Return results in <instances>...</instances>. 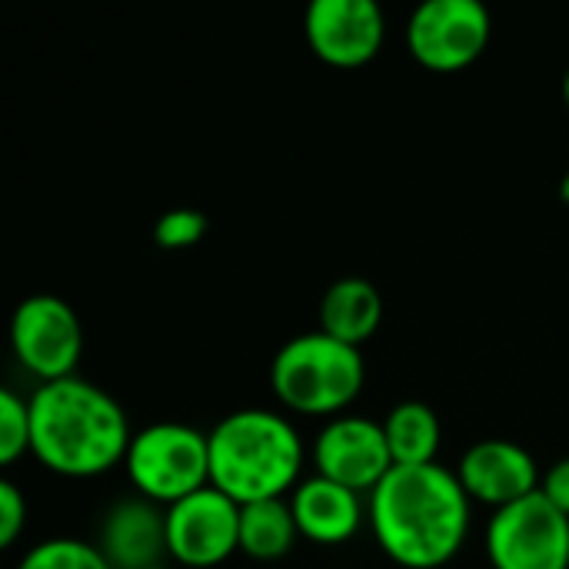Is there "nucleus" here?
Here are the masks:
<instances>
[{"mask_svg":"<svg viewBox=\"0 0 569 569\" xmlns=\"http://www.w3.org/2000/svg\"><path fill=\"white\" fill-rule=\"evenodd\" d=\"M493 20L480 0H423L407 20L413 60L437 73L477 63L490 43Z\"/></svg>","mask_w":569,"mask_h":569,"instance_id":"6e6552de","label":"nucleus"},{"mask_svg":"<svg viewBox=\"0 0 569 569\" xmlns=\"http://www.w3.org/2000/svg\"><path fill=\"white\" fill-rule=\"evenodd\" d=\"M300 540L290 500H260L240 507V553L257 563L283 560Z\"/></svg>","mask_w":569,"mask_h":569,"instance_id":"dca6fc26","label":"nucleus"},{"mask_svg":"<svg viewBox=\"0 0 569 569\" xmlns=\"http://www.w3.org/2000/svg\"><path fill=\"white\" fill-rule=\"evenodd\" d=\"M17 569H113L107 557L97 550V543L73 540V537H53L27 550V557Z\"/></svg>","mask_w":569,"mask_h":569,"instance_id":"a211bd4d","label":"nucleus"},{"mask_svg":"<svg viewBox=\"0 0 569 569\" xmlns=\"http://www.w3.org/2000/svg\"><path fill=\"white\" fill-rule=\"evenodd\" d=\"M97 550L113 569H160L167 557L163 510L143 497L117 500L100 523Z\"/></svg>","mask_w":569,"mask_h":569,"instance_id":"ddd939ff","label":"nucleus"},{"mask_svg":"<svg viewBox=\"0 0 569 569\" xmlns=\"http://www.w3.org/2000/svg\"><path fill=\"white\" fill-rule=\"evenodd\" d=\"M457 477L463 483V490L470 493V500H480L493 510L510 507L530 493L540 490V467L533 460V453L513 440H480L473 443L460 463H457Z\"/></svg>","mask_w":569,"mask_h":569,"instance_id":"f8f14e48","label":"nucleus"},{"mask_svg":"<svg viewBox=\"0 0 569 569\" xmlns=\"http://www.w3.org/2000/svg\"><path fill=\"white\" fill-rule=\"evenodd\" d=\"M540 493H543L557 510H563V513L569 517V457L557 460V463L543 473V480H540Z\"/></svg>","mask_w":569,"mask_h":569,"instance_id":"4be33fe9","label":"nucleus"},{"mask_svg":"<svg viewBox=\"0 0 569 569\" xmlns=\"http://www.w3.org/2000/svg\"><path fill=\"white\" fill-rule=\"evenodd\" d=\"M290 510H293L300 537L317 547H340L353 540L363 527L360 493L320 473L297 483V490L290 493Z\"/></svg>","mask_w":569,"mask_h":569,"instance_id":"4468645a","label":"nucleus"},{"mask_svg":"<svg viewBox=\"0 0 569 569\" xmlns=\"http://www.w3.org/2000/svg\"><path fill=\"white\" fill-rule=\"evenodd\" d=\"M23 453H30V400L3 387L0 390V463L10 467Z\"/></svg>","mask_w":569,"mask_h":569,"instance_id":"6ab92c4d","label":"nucleus"},{"mask_svg":"<svg viewBox=\"0 0 569 569\" xmlns=\"http://www.w3.org/2000/svg\"><path fill=\"white\" fill-rule=\"evenodd\" d=\"M167 557L187 569H213L240 550V503L213 483L163 510Z\"/></svg>","mask_w":569,"mask_h":569,"instance_id":"1a4fd4ad","label":"nucleus"},{"mask_svg":"<svg viewBox=\"0 0 569 569\" xmlns=\"http://www.w3.org/2000/svg\"><path fill=\"white\" fill-rule=\"evenodd\" d=\"M560 200H563V203H569V170L563 173V180H560Z\"/></svg>","mask_w":569,"mask_h":569,"instance_id":"5701e85b","label":"nucleus"},{"mask_svg":"<svg viewBox=\"0 0 569 569\" xmlns=\"http://www.w3.org/2000/svg\"><path fill=\"white\" fill-rule=\"evenodd\" d=\"M123 467L137 497L167 510L210 487V433L173 420L140 427Z\"/></svg>","mask_w":569,"mask_h":569,"instance_id":"39448f33","label":"nucleus"},{"mask_svg":"<svg viewBox=\"0 0 569 569\" xmlns=\"http://www.w3.org/2000/svg\"><path fill=\"white\" fill-rule=\"evenodd\" d=\"M313 463L317 473L350 487L357 493H373L383 477L397 467L390 457V443L383 423L343 413L333 417L313 440Z\"/></svg>","mask_w":569,"mask_h":569,"instance_id":"9b49d317","label":"nucleus"},{"mask_svg":"<svg viewBox=\"0 0 569 569\" xmlns=\"http://www.w3.org/2000/svg\"><path fill=\"white\" fill-rule=\"evenodd\" d=\"M30 453L60 477H97L127 460L123 407L83 377L40 383L30 397Z\"/></svg>","mask_w":569,"mask_h":569,"instance_id":"f03ea898","label":"nucleus"},{"mask_svg":"<svg viewBox=\"0 0 569 569\" xmlns=\"http://www.w3.org/2000/svg\"><path fill=\"white\" fill-rule=\"evenodd\" d=\"M27 527V497L13 480H0V547H13Z\"/></svg>","mask_w":569,"mask_h":569,"instance_id":"412c9836","label":"nucleus"},{"mask_svg":"<svg viewBox=\"0 0 569 569\" xmlns=\"http://www.w3.org/2000/svg\"><path fill=\"white\" fill-rule=\"evenodd\" d=\"M483 543L493 569H569V517L537 490L493 510Z\"/></svg>","mask_w":569,"mask_h":569,"instance_id":"423d86ee","label":"nucleus"},{"mask_svg":"<svg viewBox=\"0 0 569 569\" xmlns=\"http://www.w3.org/2000/svg\"><path fill=\"white\" fill-rule=\"evenodd\" d=\"M210 230V220L193 210V207H177V210H167L157 223H153V240L157 247L163 250H187V247H197L203 240V233Z\"/></svg>","mask_w":569,"mask_h":569,"instance_id":"aec40b11","label":"nucleus"},{"mask_svg":"<svg viewBox=\"0 0 569 569\" xmlns=\"http://www.w3.org/2000/svg\"><path fill=\"white\" fill-rule=\"evenodd\" d=\"M383 320V297L363 277H340L320 297V330L360 347L367 343Z\"/></svg>","mask_w":569,"mask_h":569,"instance_id":"2eb2a0df","label":"nucleus"},{"mask_svg":"<svg viewBox=\"0 0 569 569\" xmlns=\"http://www.w3.org/2000/svg\"><path fill=\"white\" fill-rule=\"evenodd\" d=\"M303 33L323 63L353 70L380 53L387 40V17L377 0H310Z\"/></svg>","mask_w":569,"mask_h":569,"instance_id":"9d476101","label":"nucleus"},{"mask_svg":"<svg viewBox=\"0 0 569 569\" xmlns=\"http://www.w3.org/2000/svg\"><path fill=\"white\" fill-rule=\"evenodd\" d=\"M383 433L390 443V457L397 467H423V463H437L440 453V417L423 403V400H403L397 403L387 420H383Z\"/></svg>","mask_w":569,"mask_h":569,"instance_id":"f3484780","label":"nucleus"},{"mask_svg":"<svg viewBox=\"0 0 569 569\" xmlns=\"http://www.w3.org/2000/svg\"><path fill=\"white\" fill-rule=\"evenodd\" d=\"M10 347L27 373L40 383L77 377L83 357V323L57 293H30L10 317Z\"/></svg>","mask_w":569,"mask_h":569,"instance_id":"0eeeda50","label":"nucleus"},{"mask_svg":"<svg viewBox=\"0 0 569 569\" xmlns=\"http://www.w3.org/2000/svg\"><path fill=\"white\" fill-rule=\"evenodd\" d=\"M563 100H567V107H569V70H567V77H563Z\"/></svg>","mask_w":569,"mask_h":569,"instance_id":"b1692460","label":"nucleus"},{"mask_svg":"<svg viewBox=\"0 0 569 569\" xmlns=\"http://www.w3.org/2000/svg\"><path fill=\"white\" fill-rule=\"evenodd\" d=\"M470 493L443 463L393 467L370 493L380 550L403 569L447 567L470 533Z\"/></svg>","mask_w":569,"mask_h":569,"instance_id":"f257e3e1","label":"nucleus"},{"mask_svg":"<svg viewBox=\"0 0 569 569\" xmlns=\"http://www.w3.org/2000/svg\"><path fill=\"white\" fill-rule=\"evenodd\" d=\"M300 470L303 440L277 410L243 407L210 430V483L240 507L283 500L297 490Z\"/></svg>","mask_w":569,"mask_h":569,"instance_id":"7ed1b4c3","label":"nucleus"},{"mask_svg":"<svg viewBox=\"0 0 569 569\" xmlns=\"http://www.w3.org/2000/svg\"><path fill=\"white\" fill-rule=\"evenodd\" d=\"M367 363L360 347H350L323 330L287 340L270 363V387L277 400L303 417H343L360 397Z\"/></svg>","mask_w":569,"mask_h":569,"instance_id":"20e7f679","label":"nucleus"}]
</instances>
